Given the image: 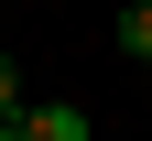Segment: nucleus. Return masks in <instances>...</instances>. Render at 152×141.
<instances>
[{
    "mask_svg": "<svg viewBox=\"0 0 152 141\" xmlns=\"http://www.w3.org/2000/svg\"><path fill=\"white\" fill-rule=\"evenodd\" d=\"M22 141H87V109L76 98H44V109H22Z\"/></svg>",
    "mask_w": 152,
    "mask_h": 141,
    "instance_id": "obj_1",
    "label": "nucleus"
},
{
    "mask_svg": "<svg viewBox=\"0 0 152 141\" xmlns=\"http://www.w3.org/2000/svg\"><path fill=\"white\" fill-rule=\"evenodd\" d=\"M120 54H141V65H152V0H130V11H120Z\"/></svg>",
    "mask_w": 152,
    "mask_h": 141,
    "instance_id": "obj_2",
    "label": "nucleus"
},
{
    "mask_svg": "<svg viewBox=\"0 0 152 141\" xmlns=\"http://www.w3.org/2000/svg\"><path fill=\"white\" fill-rule=\"evenodd\" d=\"M0 119H22V65L0 54Z\"/></svg>",
    "mask_w": 152,
    "mask_h": 141,
    "instance_id": "obj_3",
    "label": "nucleus"
},
{
    "mask_svg": "<svg viewBox=\"0 0 152 141\" xmlns=\"http://www.w3.org/2000/svg\"><path fill=\"white\" fill-rule=\"evenodd\" d=\"M0 141H22V119H0Z\"/></svg>",
    "mask_w": 152,
    "mask_h": 141,
    "instance_id": "obj_4",
    "label": "nucleus"
}]
</instances>
